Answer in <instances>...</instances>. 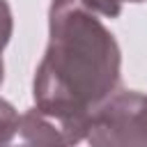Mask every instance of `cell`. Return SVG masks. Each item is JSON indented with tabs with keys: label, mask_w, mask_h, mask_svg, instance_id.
I'll return each instance as SVG.
<instances>
[{
	"label": "cell",
	"mask_w": 147,
	"mask_h": 147,
	"mask_svg": "<svg viewBox=\"0 0 147 147\" xmlns=\"http://www.w3.org/2000/svg\"><path fill=\"white\" fill-rule=\"evenodd\" d=\"M9 32H11V16H9V9H7L5 0H0V51L7 44ZM0 80H2V60H0Z\"/></svg>",
	"instance_id": "4"
},
{
	"label": "cell",
	"mask_w": 147,
	"mask_h": 147,
	"mask_svg": "<svg viewBox=\"0 0 147 147\" xmlns=\"http://www.w3.org/2000/svg\"><path fill=\"white\" fill-rule=\"evenodd\" d=\"M85 138L92 147H147V96L113 94L92 113Z\"/></svg>",
	"instance_id": "2"
},
{
	"label": "cell",
	"mask_w": 147,
	"mask_h": 147,
	"mask_svg": "<svg viewBox=\"0 0 147 147\" xmlns=\"http://www.w3.org/2000/svg\"><path fill=\"white\" fill-rule=\"evenodd\" d=\"M87 9H96L106 16H117L119 14V5L126 0H80ZM129 2H142V0H129Z\"/></svg>",
	"instance_id": "3"
},
{
	"label": "cell",
	"mask_w": 147,
	"mask_h": 147,
	"mask_svg": "<svg viewBox=\"0 0 147 147\" xmlns=\"http://www.w3.org/2000/svg\"><path fill=\"white\" fill-rule=\"evenodd\" d=\"M119 80V51L113 34L80 0H55L51 41L34 78L41 113L87 133L92 113L113 96Z\"/></svg>",
	"instance_id": "1"
}]
</instances>
